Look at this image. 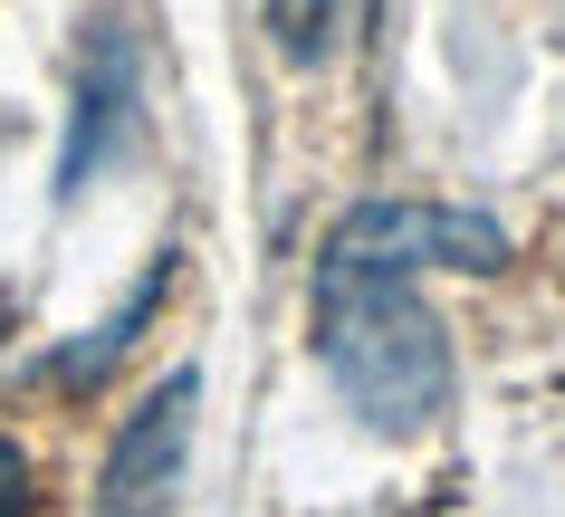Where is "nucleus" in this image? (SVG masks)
Instances as JSON below:
<instances>
[{"mask_svg":"<svg viewBox=\"0 0 565 517\" xmlns=\"http://www.w3.org/2000/svg\"><path fill=\"white\" fill-rule=\"evenodd\" d=\"M192 402H202V374L182 365L125 412L116 451H106V480H96V508L106 517H173L182 460H192Z\"/></svg>","mask_w":565,"mask_h":517,"instance_id":"2","label":"nucleus"},{"mask_svg":"<svg viewBox=\"0 0 565 517\" xmlns=\"http://www.w3.org/2000/svg\"><path fill=\"white\" fill-rule=\"evenodd\" d=\"M0 326H10V298H0Z\"/></svg>","mask_w":565,"mask_h":517,"instance_id":"7","label":"nucleus"},{"mask_svg":"<svg viewBox=\"0 0 565 517\" xmlns=\"http://www.w3.org/2000/svg\"><path fill=\"white\" fill-rule=\"evenodd\" d=\"M163 288H173V259H163V269H153L145 288H135V298H125L116 316H106V326L87 335V345H67V355H58V365H49V374H58V384H96V374H106V365H116V355H125V345H135V326H145L153 306H163Z\"/></svg>","mask_w":565,"mask_h":517,"instance_id":"5","label":"nucleus"},{"mask_svg":"<svg viewBox=\"0 0 565 517\" xmlns=\"http://www.w3.org/2000/svg\"><path fill=\"white\" fill-rule=\"evenodd\" d=\"M364 10L374 0H268V39H278V58H335L364 30Z\"/></svg>","mask_w":565,"mask_h":517,"instance_id":"4","label":"nucleus"},{"mask_svg":"<svg viewBox=\"0 0 565 517\" xmlns=\"http://www.w3.org/2000/svg\"><path fill=\"white\" fill-rule=\"evenodd\" d=\"M508 230L450 202H355L317 259V355L374 431H422L450 402V335L422 269H499Z\"/></svg>","mask_w":565,"mask_h":517,"instance_id":"1","label":"nucleus"},{"mask_svg":"<svg viewBox=\"0 0 565 517\" xmlns=\"http://www.w3.org/2000/svg\"><path fill=\"white\" fill-rule=\"evenodd\" d=\"M0 517H39V488H30V451L0 441Z\"/></svg>","mask_w":565,"mask_h":517,"instance_id":"6","label":"nucleus"},{"mask_svg":"<svg viewBox=\"0 0 565 517\" xmlns=\"http://www.w3.org/2000/svg\"><path fill=\"white\" fill-rule=\"evenodd\" d=\"M135 96H145V58H135L125 30H106L96 58H87V77H77V125H67V153H58V202H77L87 173L116 153V134L135 125Z\"/></svg>","mask_w":565,"mask_h":517,"instance_id":"3","label":"nucleus"}]
</instances>
